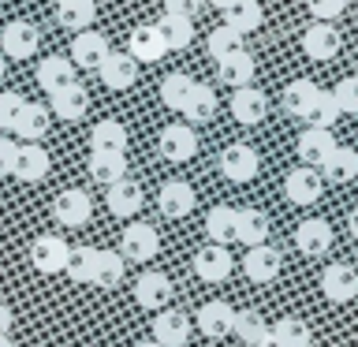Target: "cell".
<instances>
[{
	"label": "cell",
	"mask_w": 358,
	"mask_h": 347,
	"mask_svg": "<svg viewBox=\"0 0 358 347\" xmlns=\"http://www.w3.org/2000/svg\"><path fill=\"white\" fill-rule=\"evenodd\" d=\"M41 45V30L27 19H11L4 30H0V52L11 56V60H30Z\"/></svg>",
	"instance_id": "1"
},
{
	"label": "cell",
	"mask_w": 358,
	"mask_h": 347,
	"mask_svg": "<svg viewBox=\"0 0 358 347\" xmlns=\"http://www.w3.org/2000/svg\"><path fill=\"white\" fill-rule=\"evenodd\" d=\"M157 250H161L157 228H150V224H142V220H134L123 228V239H120L123 262H150V257H157Z\"/></svg>",
	"instance_id": "2"
},
{
	"label": "cell",
	"mask_w": 358,
	"mask_h": 347,
	"mask_svg": "<svg viewBox=\"0 0 358 347\" xmlns=\"http://www.w3.org/2000/svg\"><path fill=\"white\" fill-rule=\"evenodd\" d=\"M157 150H161L164 161L183 164L198 153V134H194V127H187V123H168L161 131V139H157Z\"/></svg>",
	"instance_id": "3"
},
{
	"label": "cell",
	"mask_w": 358,
	"mask_h": 347,
	"mask_svg": "<svg viewBox=\"0 0 358 347\" xmlns=\"http://www.w3.org/2000/svg\"><path fill=\"white\" fill-rule=\"evenodd\" d=\"M67 254H71V246H67L60 235H38L30 246V265L38 269V273L45 276H52V273H64V265H67Z\"/></svg>",
	"instance_id": "4"
},
{
	"label": "cell",
	"mask_w": 358,
	"mask_h": 347,
	"mask_svg": "<svg viewBox=\"0 0 358 347\" xmlns=\"http://www.w3.org/2000/svg\"><path fill=\"white\" fill-rule=\"evenodd\" d=\"M280 269H284V254L276 250V246L268 243H257L246 250L243 257V273L254 280V284H273V280L280 276Z\"/></svg>",
	"instance_id": "5"
},
{
	"label": "cell",
	"mask_w": 358,
	"mask_h": 347,
	"mask_svg": "<svg viewBox=\"0 0 358 347\" xmlns=\"http://www.w3.org/2000/svg\"><path fill=\"white\" fill-rule=\"evenodd\" d=\"M321 190H324V179L317 168H310V164H302V168H291L287 179H284V194L291 206H313V201L321 198Z\"/></svg>",
	"instance_id": "6"
},
{
	"label": "cell",
	"mask_w": 358,
	"mask_h": 347,
	"mask_svg": "<svg viewBox=\"0 0 358 347\" xmlns=\"http://www.w3.org/2000/svg\"><path fill=\"white\" fill-rule=\"evenodd\" d=\"M90 213H94V201H90L86 190H60L52 201V220L56 224H64V228H83V224L90 220Z\"/></svg>",
	"instance_id": "7"
},
{
	"label": "cell",
	"mask_w": 358,
	"mask_h": 347,
	"mask_svg": "<svg viewBox=\"0 0 358 347\" xmlns=\"http://www.w3.org/2000/svg\"><path fill=\"white\" fill-rule=\"evenodd\" d=\"M231 269L235 262H231L228 246H220V243H209L194 254V276L206 280V284H224L231 276Z\"/></svg>",
	"instance_id": "8"
},
{
	"label": "cell",
	"mask_w": 358,
	"mask_h": 347,
	"mask_svg": "<svg viewBox=\"0 0 358 347\" xmlns=\"http://www.w3.org/2000/svg\"><path fill=\"white\" fill-rule=\"evenodd\" d=\"M194 206H198V194H194L190 183H183V179H168V183L161 187V194H157V209H161L168 220L190 217Z\"/></svg>",
	"instance_id": "9"
},
{
	"label": "cell",
	"mask_w": 358,
	"mask_h": 347,
	"mask_svg": "<svg viewBox=\"0 0 358 347\" xmlns=\"http://www.w3.org/2000/svg\"><path fill=\"white\" fill-rule=\"evenodd\" d=\"M194 321H198L201 336L224 340V336H231V329H235V306L224 302V299H213V302H206V306H198Z\"/></svg>",
	"instance_id": "10"
},
{
	"label": "cell",
	"mask_w": 358,
	"mask_h": 347,
	"mask_svg": "<svg viewBox=\"0 0 358 347\" xmlns=\"http://www.w3.org/2000/svg\"><path fill=\"white\" fill-rule=\"evenodd\" d=\"M257 168H262V161H257L254 146L235 142L220 153V172H224V179H231V183H250L257 176Z\"/></svg>",
	"instance_id": "11"
},
{
	"label": "cell",
	"mask_w": 358,
	"mask_h": 347,
	"mask_svg": "<svg viewBox=\"0 0 358 347\" xmlns=\"http://www.w3.org/2000/svg\"><path fill=\"white\" fill-rule=\"evenodd\" d=\"M134 302H138L142 310H164L168 302H172V280L164 273H138L134 280Z\"/></svg>",
	"instance_id": "12"
},
{
	"label": "cell",
	"mask_w": 358,
	"mask_h": 347,
	"mask_svg": "<svg viewBox=\"0 0 358 347\" xmlns=\"http://www.w3.org/2000/svg\"><path fill=\"white\" fill-rule=\"evenodd\" d=\"M49 153L41 150L38 142H22L19 146V153H15V168H11V176L19 179V183H41L45 176H49Z\"/></svg>",
	"instance_id": "13"
},
{
	"label": "cell",
	"mask_w": 358,
	"mask_h": 347,
	"mask_svg": "<svg viewBox=\"0 0 358 347\" xmlns=\"http://www.w3.org/2000/svg\"><path fill=\"white\" fill-rule=\"evenodd\" d=\"M321 291L329 302H351L358 295V273L347 262H336L321 273Z\"/></svg>",
	"instance_id": "14"
},
{
	"label": "cell",
	"mask_w": 358,
	"mask_h": 347,
	"mask_svg": "<svg viewBox=\"0 0 358 347\" xmlns=\"http://www.w3.org/2000/svg\"><path fill=\"white\" fill-rule=\"evenodd\" d=\"M153 340L161 347H187V340H190V318H187V313H179V310H168V306L157 310Z\"/></svg>",
	"instance_id": "15"
},
{
	"label": "cell",
	"mask_w": 358,
	"mask_h": 347,
	"mask_svg": "<svg viewBox=\"0 0 358 347\" xmlns=\"http://www.w3.org/2000/svg\"><path fill=\"white\" fill-rule=\"evenodd\" d=\"M97 75L108 90H131L138 83V60L131 52H108L105 64L97 67Z\"/></svg>",
	"instance_id": "16"
},
{
	"label": "cell",
	"mask_w": 358,
	"mask_h": 347,
	"mask_svg": "<svg viewBox=\"0 0 358 347\" xmlns=\"http://www.w3.org/2000/svg\"><path fill=\"white\" fill-rule=\"evenodd\" d=\"M127 52L134 56L138 64H157L161 56L168 52V45L157 30V22H145V27H134L131 38H127Z\"/></svg>",
	"instance_id": "17"
},
{
	"label": "cell",
	"mask_w": 358,
	"mask_h": 347,
	"mask_svg": "<svg viewBox=\"0 0 358 347\" xmlns=\"http://www.w3.org/2000/svg\"><path fill=\"white\" fill-rule=\"evenodd\" d=\"M108 52H112L108 49V38H105V34H97V30H90V27H86V34H78V38L71 41V64L75 67H86V71H90V67L97 71V67L105 64Z\"/></svg>",
	"instance_id": "18"
},
{
	"label": "cell",
	"mask_w": 358,
	"mask_h": 347,
	"mask_svg": "<svg viewBox=\"0 0 358 347\" xmlns=\"http://www.w3.org/2000/svg\"><path fill=\"white\" fill-rule=\"evenodd\" d=\"M90 108V90L83 83H67L56 94H49V112H56L60 120H83Z\"/></svg>",
	"instance_id": "19"
},
{
	"label": "cell",
	"mask_w": 358,
	"mask_h": 347,
	"mask_svg": "<svg viewBox=\"0 0 358 347\" xmlns=\"http://www.w3.org/2000/svg\"><path fill=\"white\" fill-rule=\"evenodd\" d=\"M302 52L310 60H332L340 52V30L332 22H313V27L302 34Z\"/></svg>",
	"instance_id": "20"
},
{
	"label": "cell",
	"mask_w": 358,
	"mask_h": 347,
	"mask_svg": "<svg viewBox=\"0 0 358 347\" xmlns=\"http://www.w3.org/2000/svg\"><path fill=\"white\" fill-rule=\"evenodd\" d=\"M49 120H52V112L45 105H38V101H22L11 131H15L22 142H38V139H45V131H49Z\"/></svg>",
	"instance_id": "21"
},
{
	"label": "cell",
	"mask_w": 358,
	"mask_h": 347,
	"mask_svg": "<svg viewBox=\"0 0 358 347\" xmlns=\"http://www.w3.org/2000/svg\"><path fill=\"white\" fill-rule=\"evenodd\" d=\"M295 246L306 257H321V254H329V246H332V228H329V220H317V217H310V220H302L299 228H295Z\"/></svg>",
	"instance_id": "22"
},
{
	"label": "cell",
	"mask_w": 358,
	"mask_h": 347,
	"mask_svg": "<svg viewBox=\"0 0 358 347\" xmlns=\"http://www.w3.org/2000/svg\"><path fill=\"white\" fill-rule=\"evenodd\" d=\"M265 112H268V101L262 90H254V86H235V94H231V116L246 123V127H254V123H262L265 120Z\"/></svg>",
	"instance_id": "23"
},
{
	"label": "cell",
	"mask_w": 358,
	"mask_h": 347,
	"mask_svg": "<svg viewBox=\"0 0 358 347\" xmlns=\"http://www.w3.org/2000/svg\"><path fill=\"white\" fill-rule=\"evenodd\" d=\"M332 150H336V139H332L329 127H306V131L299 134V157H302V164L321 168V161Z\"/></svg>",
	"instance_id": "24"
},
{
	"label": "cell",
	"mask_w": 358,
	"mask_h": 347,
	"mask_svg": "<svg viewBox=\"0 0 358 347\" xmlns=\"http://www.w3.org/2000/svg\"><path fill=\"white\" fill-rule=\"evenodd\" d=\"M317 97H321V86L313 83V78H295V83H287V90H284V112L295 120H306Z\"/></svg>",
	"instance_id": "25"
},
{
	"label": "cell",
	"mask_w": 358,
	"mask_h": 347,
	"mask_svg": "<svg viewBox=\"0 0 358 347\" xmlns=\"http://www.w3.org/2000/svg\"><path fill=\"white\" fill-rule=\"evenodd\" d=\"M105 201H108V213H116V217H134V213L142 209L145 194H142V187L134 183V179L123 176L120 183H112V187H108Z\"/></svg>",
	"instance_id": "26"
},
{
	"label": "cell",
	"mask_w": 358,
	"mask_h": 347,
	"mask_svg": "<svg viewBox=\"0 0 358 347\" xmlns=\"http://www.w3.org/2000/svg\"><path fill=\"white\" fill-rule=\"evenodd\" d=\"M355 176H358V153L347 150V146H336L321 161V179H329V183H351Z\"/></svg>",
	"instance_id": "27"
},
{
	"label": "cell",
	"mask_w": 358,
	"mask_h": 347,
	"mask_svg": "<svg viewBox=\"0 0 358 347\" xmlns=\"http://www.w3.org/2000/svg\"><path fill=\"white\" fill-rule=\"evenodd\" d=\"M235 239L246 246L268 243V217L262 209H235Z\"/></svg>",
	"instance_id": "28"
},
{
	"label": "cell",
	"mask_w": 358,
	"mask_h": 347,
	"mask_svg": "<svg viewBox=\"0 0 358 347\" xmlns=\"http://www.w3.org/2000/svg\"><path fill=\"white\" fill-rule=\"evenodd\" d=\"M90 146H94V153H123L127 150V127L120 120H101L90 131Z\"/></svg>",
	"instance_id": "29"
},
{
	"label": "cell",
	"mask_w": 358,
	"mask_h": 347,
	"mask_svg": "<svg viewBox=\"0 0 358 347\" xmlns=\"http://www.w3.org/2000/svg\"><path fill=\"white\" fill-rule=\"evenodd\" d=\"M268 340H273V347H310L313 332L302 318H280L273 329H268Z\"/></svg>",
	"instance_id": "30"
},
{
	"label": "cell",
	"mask_w": 358,
	"mask_h": 347,
	"mask_svg": "<svg viewBox=\"0 0 358 347\" xmlns=\"http://www.w3.org/2000/svg\"><path fill=\"white\" fill-rule=\"evenodd\" d=\"M217 71H220V83H228V86H250L257 64H254V56L246 52V49H239V52L217 60Z\"/></svg>",
	"instance_id": "31"
},
{
	"label": "cell",
	"mask_w": 358,
	"mask_h": 347,
	"mask_svg": "<svg viewBox=\"0 0 358 347\" xmlns=\"http://www.w3.org/2000/svg\"><path fill=\"white\" fill-rule=\"evenodd\" d=\"M157 30H161L168 49H187V45L194 41V19L176 15V11H164V15L157 19Z\"/></svg>",
	"instance_id": "32"
},
{
	"label": "cell",
	"mask_w": 358,
	"mask_h": 347,
	"mask_svg": "<svg viewBox=\"0 0 358 347\" xmlns=\"http://www.w3.org/2000/svg\"><path fill=\"white\" fill-rule=\"evenodd\" d=\"M75 83V64L64 60V56H49V60L38 64V86L45 94H56L60 86Z\"/></svg>",
	"instance_id": "33"
},
{
	"label": "cell",
	"mask_w": 358,
	"mask_h": 347,
	"mask_svg": "<svg viewBox=\"0 0 358 347\" xmlns=\"http://www.w3.org/2000/svg\"><path fill=\"white\" fill-rule=\"evenodd\" d=\"M90 176H94V183H120L123 176H127V157L123 153H90Z\"/></svg>",
	"instance_id": "34"
},
{
	"label": "cell",
	"mask_w": 358,
	"mask_h": 347,
	"mask_svg": "<svg viewBox=\"0 0 358 347\" xmlns=\"http://www.w3.org/2000/svg\"><path fill=\"white\" fill-rule=\"evenodd\" d=\"M262 4L257 0H235V4L224 8V27H231V30H239V34H250L262 27Z\"/></svg>",
	"instance_id": "35"
},
{
	"label": "cell",
	"mask_w": 358,
	"mask_h": 347,
	"mask_svg": "<svg viewBox=\"0 0 358 347\" xmlns=\"http://www.w3.org/2000/svg\"><path fill=\"white\" fill-rule=\"evenodd\" d=\"M94 15H97L94 0H56V22L67 30H86Z\"/></svg>",
	"instance_id": "36"
},
{
	"label": "cell",
	"mask_w": 358,
	"mask_h": 347,
	"mask_svg": "<svg viewBox=\"0 0 358 347\" xmlns=\"http://www.w3.org/2000/svg\"><path fill=\"white\" fill-rule=\"evenodd\" d=\"M183 116L190 123H209L213 116H217V94H213L206 83H194V90H190V97L183 105Z\"/></svg>",
	"instance_id": "37"
},
{
	"label": "cell",
	"mask_w": 358,
	"mask_h": 347,
	"mask_svg": "<svg viewBox=\"0 0 358 347\" xmlns=\"http://www.w3.org/2000/svg\"><path fill=\"white\" fill-rule=\"evenodd\" d=\"M206 235H209V243H220V246L235 243V209L231 206H213L209 217H206Z\"/></svg>",
	"instance_id": "38"
},
{
	"label": "cell",
	"mask_w": 358,
	"mask_h": 347,
	"mask_svg": "<svg viewBox=\"0 0 358 347\" xmlns=\"http://www.w3.org/2000/svg\"><path fill=\"white\" fill-rule=\"evenodd\" d=\"M239 340L250 347V344H265L268 340V325L257 310H235V329H231Z\"/></svg>",
	"instance_id": "39"
},
{
	"label": "cell",
	"mask_w": 358,
	"mask_h": 347,
	"mask_svg": "<svg viewBox=\"0 0 358 347\" xmlns=\"http://www.w3.org/2000/svg\"><path fill=\"white\" fill-rule=\"evenodd\" d=\"M94 265H97V250H94V246H71L64 273L71 276L75 284H94Z\"/></svg>",
	"instance_id": "40"
},
{
	"label": "cell",
	"mask_w": 358,
	"mask_h": 347,
	"mask_svg": "<svg viewBox=\"0 0 358 347\" xmlns=\"http://www.w3.org/2000/svg\"><path fill=\"white\" fill-rule=\"evenodd\" d=\"M190 90H194V78H190L187 71H172V75H164V83H161V101L168 108L183 112Z\"/></svg>",
	"instance_id": "41"
},
{
	"label": "cell",
	"mask_w": 358,
	"mask_h": 347,
	"mask_svg": "<svg viewBox=\"0 0 358 347\" xmlns=\"http://www.w3.org/2000/svg\"><path fill=\"white\" fill-rule=\"evenodd\" d=\"M120 280H123V254L120 250H97L94 284L97 288H120Z\"/></svg>",
	"instance_id": "42"
},
{
	"label": "cell",
	"mask_w": 358,
	"mask_h": 347,
	"mask_svg": "<svg viewBox=\"0 0 358 347\" xmlns=\"http://www.w3.org/2000/svg\"><path fill=\"white\" fill-rule=\"evenodd\" d=\"M243 49V34L239 30H231V27H217L209 34V56L213 60H224V56H231V52H239Z\"/></svg>",
	"instance_id": "43"
},
{
	"label": "cell",
	"mask_w": 358,
	"mask_h": 347,
	"mask_svg": "<svg viewBox=\"0 0 358 347\" xmlns=\"http://www.w3.org/2000/svg\"><path fill=\"white\" fill-rule=\"evenodd\" d=\"M340 116H343V112H340V105H336V97L321 90V97L313 101V108H310L306 123H310V127H329V131H332V123L340 120Z\"/></svg>",
	"instance_id": "44"
},
{
	"label": "cell",
	"mask_w": 358,
	"mask_h": 347,
	"mask_svg": "<svg viewBox=\"0 0 358 347\" xmlns=\"http://www.w3.org/2000/svg\"><path fill=\"white\" fill-rule=\"evenodd\" d=\"M336 105H340V112H347V116H358V75H347L336 83L332 90Z\"/></svg>",
	"instance_id": "45"
},
{
	"label": "cell",
	"mask_w": 358,
	"mask_h": 347,
	"mask_svg": "<svg viewBox=\"0 0 358 347\" xmlns=\"http://www.w3.org/2000/svg\"><path fill=\"white\" fill-rule=\"evenodd\" d=\"M306 8H310V15L317 19V22H332V19H340L343 15V0H306Z\"/></svg>",
	"instance_id": "46"
},
{
	"label": "cell",
	"mask_w": 358,
	"mask_h": 347,
	"mask_svg": "<svg viewBox=\"0 0 358 347\" xmlns=\"http://www.w3.org/2000/svg\"><path fill=\"white\" fill-rule=\"evenodd\" d=\"M19 108H22V97L19 94H0V131H11Z\"/></svg>",
	"instance_id": "47"
},
{
	"label": "cell",
	"mask_w": 358,
	"mask_h": 347,
	"mask_svg": "<svg viewBox=\"0 0 358 347\" xmlns=\"http://www.w3.org/2000/svg\"><path fill=\"white\" fill-rule=\"evenodd\" d=\"M201 8H206V0H164V11H176V15H187V19H194Z\"/></svg>",
	"instance_id": "48"
},
{
	"label": "cell",
	"mask_w": 358,
	"mask_h": 347,
	"mask_svg": "<svg viewBox=\"0 0 358 347\" xmlns=\"http://www.w3.org/2000/svg\"><path fill=\"white\" fill-rule=\"evenodd\" d=\"M15 153H19V146L0 134V176H11V168H15Z\"/></svg>",
	"instance_id": "49"
},
{
	"label": "cell",
	"mask_w": 358,
	"mask_h": 347,
	"mask_svg": "<svg viewBox=\"0 0 358 347\" xmlns=\"http://www.w3.org/2000/svg\"><path fill=\"white\" fill-rule=\"evenodd\" d=\"M11 321H15V318H11V306H8V302H0V336L11 332Z\"/></svg>",
	"instance_id": "50"
},
{
	"label": "cell",
	"mask_w": 358,
	"mask_h": 347,
	"mask_svg": "<svg viewBox=\"0 0 358 347\" xmlns=\"http://www.w3.org/2000/svg\"><path fill=\"white\" fill-rule=\"evenodd\" d=\"M347 228H351V235H355V239H358V206L351 209V217H347Z\"/></svg>",
	"instance_id": "51"
},
{
	"label": "cell",
	"mask_w": 358,
	"mask_h": 347,
	"mask_svg": "<svg viewBox=\"0 0 358 347\" xmlns=\"http://www.w3.org/2000/svg\"><path fill=\"white\" fill-rule=\"evenodd\" d=\"M206 4H213V8H220V11H224L228 4H235V0H206Z\"/></svg>",
	"instance_id": "52"
},
{
	"label": "cell",
	"mask_w": 358,
	"mask_h": 347,
	"mask_svg": "<svg viewBox=\"0 0 358 347\" xmlns=\"http://www.w3.org/2000/svg\"><path fill=\"white\" fill-rule=\"evenodd\" d=\"M0 347H15V344H11V336H0Z\"/></svg>",
	"instance_id": "53"
},
{
	"label": "cell",
	"mask_w": 358,
	"mask_h": 347,
	"mask_svg": "<svg viewBox=\"0 0 358 347\" xmlns=\"http://www.w3.org/2000/svg\"><path fill=\"white\" fill-rule=\"evenodd\" d=\"M138 347H161V344H157V340H145V344H138Z\"/></svg>",
	"instance_id": "54"
},
{
	"label": "cell",
	"mask_w": 358,
	"mask_h": 347,
	"mask_svg": "<svg viewBox=\"0 0 358 347\" xmlns=\"http://www.w3.org/2000/svg\"><path fill=\"white\" fill-rule=\"evenodd\" d=\"M0 78H4V52H0Z\"/></svg>",
	"instance_id": "55"
},
{
	"label": "cell",
	"mask_w": 358,
	"mask_h": 347,
	"mask_svg": "<svg viewBox=\"0 0 358 347\" xmlns=\"http://www.w3.org/2000/svg\"><path fill=\"white\" fill-rule=\"evenodd\" d=\"M250 347H273V340H265V344H250Z\"/></svg>",
	"instance_id": "56"
}]
</instances>
